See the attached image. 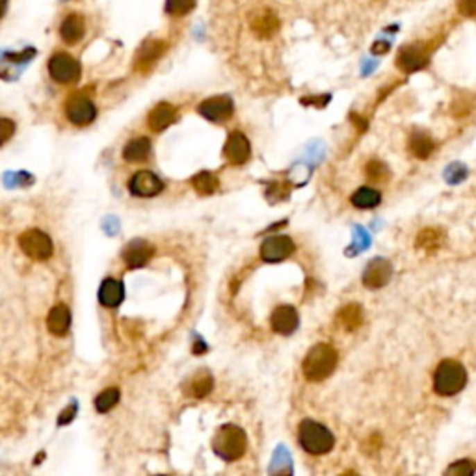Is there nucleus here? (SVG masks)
<instances>
[{
  "mask_svg": "<svg viewBox=\"0 0 476 476\" xmlns=\"http://www.w3.org/2000/svg\"><path fill=\"white\" fill-rule=\"evenodd\" d=\"M350 201H352V205H354L355 209L368 210L382 203V194L377 192V190H374V188L363 186V188H359V190H355V192L352 194Z\"/></svg>",
  "mask_w": 476,
  "mask_h": 476,
  "instance_id": "25",
  "label": "nucleus"
},
{
  "mask_svg": "<svg viewBox=\"0 0 476 476\" xmlns=\"http://www.w3.org/2000/svg\"><path fill=\"white\" fill-rule=\"evenodd\" d=\"M366 177L371 180H374V182H385V180H389L391 171L384 162H380V160H371V162L366 164Z\"/></svg>",
  "mask_w": 476,
  "mask_h": 476,
  "instance_id": "30",
  "label": "nucleus"
},
{
  "mask_svg": "<svg viewBox=\"0 0 476 476\" xmlns=\"http://www.w3.org/2000/svg\"><path fill=\"white\" fill-rule=\"evenodd\" d=\"M434 149H436V142L426 133H418L417 130V133H413L409 136V151L413 153V157L424 160V158L430 157Z\"/></svg>",
  "mask_w": 476,
  "mask_h": 476,
  "instance_id": "24",
  "label": "nucleus"
},
{
  "mask_svg": "<svg viewBox=\"0 0 476 476\" xmlns=\"http://www.w3.org/2000/svg\"><path fill=\"white\" fill-rule=\"evenodd\" d=\"M65 116L76 127H86L97 116V108L87 95L75 93L65 103Z\"/></svg>",
  "mask_w": 476,
  "mask_h": 476,
  "instance_id": "6",
  "label": "nucleus"
},
{
  "mask_svg": "<svg viewBox=\"0 0 476 476\" xmlns=\"http://www.w3.org/2000/svg\"><path fill=\"white\" fill-rule=\"evenodd\" d=\"M155 255V248H153L147 240H133L130 244L125 246L123 250V262L127 264L130 270H138V268H144L147 262L151 261V257Z\"/></svg>",
  "mask_w": 476,
  "mask_h": 476,
  "instance_id": "14",
  "label": "nucleus"
},
{
  "mask_svg": "<svg viewBox=\"0 0 476 476\" xmlns=\"http://www.w3.org/2000/svg\"><path fill=\"white\" fill-rule=\"evenodd\" d=\"M337 322L346 331H355L363 324V307L359 303H348L337 313Z\"/></svg>",
  "mask_w": 476,
  "mask_h": 476,
  "instance_id": "23",
  "label": "nucleus"
},
{
  "mask_svg": "<svg viewBox=\"0 0 476 476\" xmlns=\"http://www.w3.org/2000/svg\"><path fill=\"white\" fill-rule=\"evenodd\" d=\"M196 6V0H166V12L171 15H186Z\"/></svg>",
  "mask_w": 476,
  "mask_h": 476,
  "instance_id": "31",
  "label": "nucleus"
},
{
  "mask_svg": "<svg viewBox=\"0 0 476 476\" xmlns=\"http://www.w3.org/2000/svg\"><path fill=\"white\" fill-rule=\"evenodd\" d=\"M458 10L465 17H476V0H458Z\"/></svg>",
  "mask_w": 476,
  "mask_h": 476,
  "instance_id": "33",
  "label": "nucleus"
},
{
  "mask_svg": "<svg viewBox=\"0 0 476 476\" xmlns=\"http://www.w3.org/2000/svg\"><path fill=\"white\" fill-rule=\"evenodd\" d=\"M190 182H192L194 190L201 194V196H212L218 190V186H220L218 177L214 173H210V171H199L198 175H194Z\"/></svg>",
  "mask_w": 476,
  "mask_h": 476,
  "instance_id": "26",
  "label": "nucleus"
},
{
  "mask_svg": "<svg viewBox=\"0 0 476 476\" xmlns=\"http://www.w3.org/2000/svg\"><path fill=\"white\" fill-rule=\"evenodd\" d=\"M251 26H253V30H255L261 37H270V35L278 30L279 23L272 12H262L259 17L253 19Z\"/></svg>",
  "mask_w": 476,
  "mask_h": 476,
  "instance_id": "28",
  "label": "nucleus"
},
{
  "mask_svg": "<svg viewBox=\"0 0 476 476\" xmlns=\"http://www.w3.org/2000/svg\"><path fill=\"white\" fill-rule=\"evenodd\" d=\"M428 58H430V49L420 43H415V45H407L402 49L396 65L404 73H413V71L423 69L424 65L428 64Z\"/></svg>",
  "mask_w": 476,
  "mask_h": 476,
  "instance_id": "13",
  "label": "nucleus"
},
{
  "mask_svg": "<svg viewBox=\"0 0 476 476\" xmlns=\"http://www.w3.org/2000/svg\"><path fill=\"white\" fill-rule=\"evenodd\" d=\"M476 473V465L470 461V459H461V461H456L454 465H450L447 469V475L454 476H469Z\"/></svg>",
  "mask_w": 476,
  "mask_h": 476,
  "instance_id": "32",
  "label": "nucleus"
},
{
  "mask_svg": "<svg viewBox=\"0 0 476 476\" xmlns=\"http://www.w3.org/2000/svg\"><path fill=\"white\" fill-rule=\"evenodd\" d=\"M223 155H226L227 162L232 166H244L251 158V146L250 139L246 138L244 133L240 130H232L223 147Z\"/></svg>",
  "mask_w": 476,
  "mask_h": 476,
  "instance_id": "10",
  "label": "nucleus"
},
{
  "mask_svg": "<svg viewBox=\"0 0 476 476\" xmlns=\"http://www.w3.org/2000/svg\"><path fill=\"white\" fill-rule=\"evenodd\" d=\"M123 298H125V289H123L121 281L117 279H105L99 289V302L108 309H116L121 305Z\"/></svg>",
  "mask_w": 476,
  "mask_h": 476,
  "instance_id": "19",
  "label": "nucleus"
},
{
  "mask_svg": "<svg viewBox=\"0 0 476 476\" xmlns=\"http://www.w3.org/2000/svg\"><path fill=\"white\" fill-rule=\"evenodd\" d=\"M84 32H86V26H84V21H82L80 15H67L64 19V23L60 26V34H62V40L69 45H75L78 41L84 37Z\"/></svg>",
  "mask_w": 476,
  "mask_h": 476,
  "instance_id": "21",
  "label": "nucleus"
},
{
  "mask_svg": "<svg viewBox=\"0 0 476 476\" xmlns=\"http://www.w3.org/2000/svg\"><path fill=\"white\" fill-rule=\"evenodd\" d=\"M391 278H393V264L387 259H372L368 264H366L365 272H363V284L366 289H382L385 284L389 283Z\"/></svg>",
  "mask_w": 476,
  "mask_h": 476,
  "instance_id": "12",
  "label": "nucleus"
},
{
  "mask_svg": "<svg viewBox=\"0 0 476 476\" xmlns=\"http://www.w3.org/2000/svg\"><path fill=\"white\" fill-rule=\"evenodd\" d=\"M76 415V404H71V406H67L64 409V411L60 413L58 417V424L60 426H65V424H69L71 420H73V417Z\"/></svg>",
  "mask_w": 476,
  "mask_h": 476,
  "instance_id": "35",
  "label": "nucleus"
},
{
  "mask_svg": "<svg viewBox=\"0 0 476 476\" xmlns=\"http://www.w3.org/2000/svg\"><path fill=\"white\" fill-rule=\"evenodd\" d=\"M467 385V371L461 363L445 359L434 372V391L439 396H454Z\"/></svg>",
  "mask_w": 476,
  "mask_h": 476,
  "instance_id": "4",
  "label": "nucleus"
},
{
  "mask_svg": "<svg viewBox=\"0 0 476 476\" xmlns=\"http://www.w3.org/2000/svg\"><path fill=\"white\" fill-rule=\"evenodd\" d=\"M121 398V391L117 387H108L95 398V409L99 413H108L117 406V402Z\"/></svg>",
  "mask_w": 476,
  "mask_h": 476,
  "instance_id": "29",
  "label": "nucleus"
},
{
  "mask_svg": "<svg viewBox=\"0 0 476 476\" xmlns=\"http://www.w3.org/2000/svg\"><path fill=\"white\" fill-rule=\"evenodd\" d=\"M339 365V352L331 344L318 343L309 350L303 357L302 372L307 382L318 384L335 372Z\"/></svg>",
  "mask_w": 476,
  "mask_h": 476,
  "instance_id": "1",
  "label": "nucleus"
},
{
  "mask_svg": "<svg viewBox=\"0 0 476 476\" xmlns=\"http://www.w3.org/2000/svg\"><path fill=\"white\" fill-rule=\"evenodd\" d=\"M175 121H177V110L169 103H160L147 116V125L153 133H162Z\"/></svg>",
  "mask_w": 476,
  "mask_h": 476,
  "instance_id": "16",
  "label": "nucleus"
},
{
  "mask_svg": "<svg viewBox=\"0 0 476 476\" xmlns=\"http://www.w3.org/2000/svg\"><path fill=\"white\" fill-rule=\"evenodd\" d=\"M214 387V380L210 374H199L198 377H194L192 382L186 387V395L192 398H205L210 395V391Z\"/></svg>",
  "mask_w": 476,
  "mask_h": 476,
  "instance_id": "27",
  "label": "nucleus"
},
{
  "mask_svg": "<svg viewBox=\"0 0 476 476\" xmlns=\"http://www.w3.org/2000/svg\"><path fill=\"white\" fill-rule=\"evenodd\" d=\"M19 248L23 250V253L34 261H46L51 259L54 253L53 240L49 238V235L40 229H28L19 237Z\"/></svg>",
  "mask_w": 476,
  "mask_h": 476,
  "instance_id": "5",
  "label": "nucleus"
},
{
  "mask_svg": "<svg viewBox=\"0 0 476 476\" xmlns=\"http://www.w3.org/2000/svg\"><path fill=\"white\" fill-rule=\"evenodd\" d=\"M166 46L168 45L164 41L153 40L144 43V46L138 51V56H136V69L147 73L155 65V62L166 53Z\"/></svg>",
  "mask_w": 476,
  "mask_h": 476,
  "instance_id": "18",
  "label": "nucleus"
},
{
  "mask_svg": "<svg viewBox=\"0 0 476 476\" xmlns=\"http://www.w3.org/2000/svg\"><path fill=\"white\" fill-rule=\"evenodd\" d=\"M443 242H445V232L441 229H436V227H428V229H423L418 232L415 246L426 253H434L441 248Z\"/></svg>",
  "mask_w": 476,
  "mask_h": 476,
  "instance_id": "22",
  "label": "nucleus"
},
{
  "mask_svg": "<svg viewBox=\"0 0 476 476\" xmlns=\"http://www.w3.org/2000/svg\"><path fill=\"white\" fill-rule=\"evenodd\" d=\"M205 350H207V346H205L201 341H198V343H196V348H194V354H203Z\"/></svg>",
  "mask_w": 476,
  "mask_h": 476,
  "instance_id": "36",
  "label": "nucleus"
},
{
  "mask_svg": "<svg viewBox=\"0 0 476 476\" xmlns=\"http://www.w3.org/2000/svg\"><path fill=\"white\" fill-rule=\"evenodd\" d=\"M248 448V437L246 432L237 424H226L216 432L212 439V450L223 461H237L246 454Z\"/></svg>",
  "mask_w": 476,
  "mask_h": 476,
  "instance_id": "2",
  "label": "nucleus"
},
{
  "mask_svg": "<svg viewBox=\"0 0 476 476\" xmlns=\"http://www.w3.org/2000/svg\"><path fill=\"white\" fill-rule=\"evenodd\" d=\"M151 153V139L147 136H139L128 142L125 149H123V158L127 162H144Z\"/></svg>",
  "mask_w": 476,
  "mask_h": 476,
  "instance_id": "20",
  "label": "nucleus"
},
{
  "mask_svg": "<svg viewBox=\"0 0 476 476\" xmlns=\"http://www.w3.org/2000/svg\"><path fill=\"white\" fill-rule=\"evenodd\" d=\"M0 125H2V139H0V144L4 146L8 139L12 138L13 134H15V125H13L12 119H8V117H2Z\"/></svg>",
  "mask_w": 476,
  "mask_h": 476,
  "instance_id": "34",
  "label": "nucleus"
},
{
  "mask_svg": "<svg viewBox=\"0 0 476 476\" xmlns=\"http://www.w3.org/2000/svg\"><path fill=\"white\" fill-rule=\"evenodd\" d=\"M298 441H300V447L305 450V452L313 454V456H324L335 447V437L331 434L324 424L316 423V420H311V418H305L300 423V428H298Z\"/></svg>",
  "mask_w": 476,
  "mask_h": 476,
  "instance_id": "3",
  "label": "nucleus"
},
{
  "mask_svg": "<svg viewBox=\"0 0 476 476\" xmlns=\"http://www.w3.org/2000/svg\"><path fill=\"white\" fill-rule=\"evenodd\" d=\"M128 190L138 198H155L164 190V180L149 169H142L128 180Z\"/></svg>",
  "mask_w": 476,
  "mask_h": 476,
  "instance_id": "9",
  "label": "nucleus"
},
{
  "mask_svg": "<svg viewBox=\"0 0 476 476\" xmlns=\"http://www.w3.org/2000/svg\"><path fill=\"white\" fill-rule=\"evenodd\" d=\"M300 324V314L292 305H279L270 316V325L279 335H292Z\"/></svg>",
  "mask_w": 476,
  "mask_h": 476,
  "instance_id": "15",
  "label": "nucleus"
},
{
  "mask_svg": "<svg viewBox=\"0 0 476 476\" xmlns=\"http://www.w3.org/2000/svg\"><path fill=\"white\" fill-rule=\"evenodd\" d=\"M49 75L60 84H73L80 76V65L69 54L58 53L49 60Z\"/></svg>",
  "mask_w": 476,
  "mask_h": 476,
  "instance_id": "7",
  "label": "nucleus"
},
{
  "mask_svg": "<svg viewBox=\"0 0 476 476\" xmlns=\"http://www.w3.org/2000/svg\"><path fill=\"white\" fill-rule=\"evenodd\" d=\"M198 112L205 119H209L212 123H226L227 119H231L232 112H235V105L232 101L226 95H216L210 99H205L199 105Z\"/></svg>",
  "mask_w": 476,
  "mask_h": 476,
  "instance_id": "11",
  "label": "nucleus"
},
{
  "mask_svg": "<svg viewBox=\"0 0 476 476\" xmlns=\"http://www.w3.org/2000/svg\"><path fill=\"white\" fill-rule=\"evenodd\" d=\"M296 246L292 242L291 237H283V235H275V237H268L264 242L261 244V259L264 262H270V264H275V262H281L284 259L294 253Z\"/></svg>",
  "mask_w": 476,
  "mask_h": 476,
  "instance_id": "8",
  "label": "nucleus"
},
{
  "mask_svg": "<svg viewBox=\"0 0 476 476\" xmlns=\"http://www.w3.org/2000/svg\"><path fill=\"white\" fill-rule=\"evenodd\" d=\"M46 328L54 337H64L71 328V309L65 303L54 305L46 316Z\"/></svg>",
  "mask_w": 476,
  "mask_h": 476,
  "instance_id": "17",
  "label": "nucleus"
}]
</instances>
